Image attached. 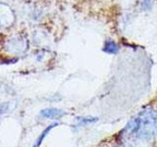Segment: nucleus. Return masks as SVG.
Listing matches in <instances>:
<instances>
[{
	"label": "nucleus",
	"mask_w": 157,
	"mask_h": 147,
	"mask_svg": "<svg viewBox=\"0 0 157 147\" xmlns=\"http://www.w3.org/2000/svg\"><path fill=\"white\" fill-rule=\"evenodd\" d=\"M8 107H9L8 103H3V104H0V116H2L4 113L7 111Z\"/></svg>",
	"instance_id": "obj_1"
}]
</instances>
